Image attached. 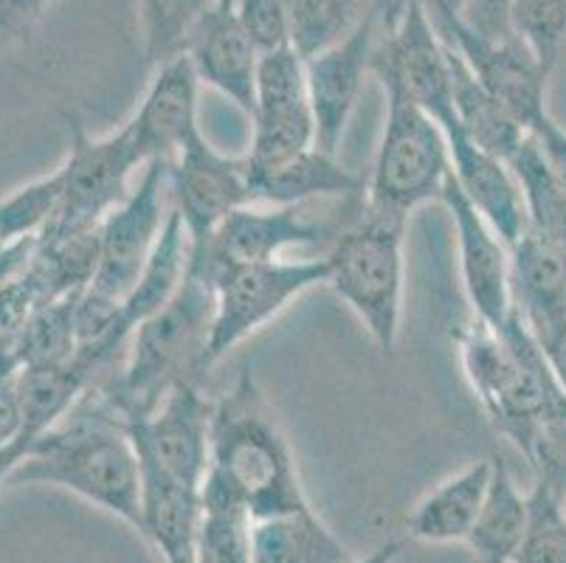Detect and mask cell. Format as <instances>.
Here are the masks:
<instances>
[{"label": "cell", "instance_id": "obj_48", "mask_svg": "<svg viewBox=\"0 0 566 563\" xmlns=\"http://www.w3.org/2000/svg\"><path fill=\"white\" fill-rule=\"evenodd\" d=\"M564 513H566V499H564Z\"/></svg>", "mask_w": 566, "mask_h": 563}, {"label": "cell", "instance_id": "obj_9", "mask_svg": "<svg viewBox=\"0 0 566 563\" xmlns=\"http://www.w3.org/2000/svg\"><path fill=\"white\" fill-rule=\"evenodd\" d=\"M311 206H265L256 204L237 209L234 215L214 231L209 242L189 248V273L212 285L218 268L229 262H268L280 260L287 248H311L336 242L338 234L353 223L342 217H311Z\"/></svg>", "mask_w": 566, "mask_h": 563}, {"label": "cell", "instance_id": "obj_16", "mask_svg": "<svg viewBox=\"0 0 566 563\" xmlns=\"http://www.w3.org/2000/svg\"><path fill=\"white\" fill-rule=\"evenodd\" d=\"M440 200L454 220L460 277L473 319L499 330L516 307L511 291V248L499 240L485 217L465 198L454 175L446 180Z\"/></svg>", "mask_w": 566, "mask_h": 563}, {"label": "cell", "instance_id": "obj_25", "mask_svg": "<svg viewBox=\"0 0 566 563\" xmlns=\"http://www.w3.org/2000/svg\"><path fill=\"white\" fill-rule=\"evenodd\" d=\"M342 544L322 515L311 508L251 521V563H349Z\"/></svg>", "mask_w": 566, "mask_h": 563}, {"label": "cell", "instance_id": "obj_13", "mask_svg": "<svg viewBox=\"0 0 566 563\" xmlns=\"http://www.w3.org/2000/svg\"><path fill=\"white\" fill-rule=\"evenodd\" d=\"M254 136L245 153L254 169H271L316 147V118L307 91L305 60L293 45L262 54L256 74Z\"/></svg>", "mask_w": 566, "mask_h": 563}, {"label": "cell", "instance_id": "obj_15", "mask_svg": "<svg viewBox=\"0 0 566 563\" xmlns=\"http://www.w3.org/2000/svg\"><path fill=\"white\" fill-rule=\"evenodd\" d=\"M212 411L214 400L200 392V384H184L169 392L156 415L125 423V428L138 457L200 490L212 462Z\"/></svg>", "mask_w": 566, "mask_h": 563}, {"label": "cell", "instance_id": "obj_32", "mask_svg": "<svg viewBox=\"0 0 566 563\" xmlns=\"http://www.w3.org/2000/svg\"><path fill=\"white\" fill-rule=\"evenodd\" d=\"M378 0H293V51L302 60L349 38Z\"/></svg>", "mask_w": 566, "mask_h": 563}, {"label": "cell", "instance_id": "obj_37", "mask_svg": "<svg viewBox=\"0 0 566 563\" xmlns=\"http://www.w3.org/2000/svg\"><path fill=\"white\" fill-rule=\"evenodd\" d=\"M234 14L260 54L291 45L293 0H234Z\"/></svg>", "mask_w": 566, "mask_h": 563}, {"label": "cell", "instance_id": "obj_43", "mask_svg": "<svg viewBox=\"0 0 566 563\" xmlns=\"http://www.w3.org/2000/svg\"><path fill=\"white\" fill-rule=\"evenodd\" d=\"M34 242L38 240H23V242H12V246H0V282L25 265V260L32 257Z\"/></svg>", "mask_w": 566, "mask_h": 563}, {"label": "cell", "instance_id": "obj_12", "mask_svg": "<svg viewBox=\"0 0 566 563\" xmlns=\"http://www.w3.org/2000/svg\"><path fill=\"white\" fill-rule=\"evenodd\" d=\"M169 195L184 220L189 248H200L237 209L254 204L249 158L220 153L203 133H195L169 161Z\"/></svg>", "mask_w": 566, "mask_h": 563}, {"label": "cell", "instance_id": "obj_21", "mask_svg": "<svg viewBox=\"0 0 566 563\" xmlns=\"http://www.w3.org/2000/svg\"><path fill=\"white\" fill-rule=\"evenodd\" d=\"M251 200L262 206H305L316 200L364 198L367 180L349 173L336 155L311 147L291 161L271 169H254L249 164Z\"/></svg>", "mask_w": 566, "mask_h": 563}, {"label": "cell", "instance_id": "obj_39", "mask_svg": "<svg viewBox=\"0 0 566 563\" xmlns=\"http://www.w3.org/2000/svg\"><path fill=\"white\" fill-rule=\"evenodd\" d=\"M56 0H0V56L32 40Z\"/></svg>", "mask_w": 566, "mask_h": 563}, {"label": "cell", "instance_id": "obj_46", "mask_svg": "<svg viewBox=\"0 0 566 563\" xmlns=\"http://www.w3.org/2000/svg\"><path fill=\"white\" fill-rule=\"evenodd\" d=\"M164 563H198V561H195V552H189V555L172 557V561H164Z\"/></svg>", "mask_w": 566, "mask_h": 563}, {"label": "cell", "instance_id": "obj_5", "mask_svg": "<svg viewBox=\"0 0 566 563\" xmlns=\"http://www.w3.org/2000/svg\"><path fill=\"white\" fill-rule=\"evenodd\" d=\"M409 220L367 209L327 251V288L353 310L384 358H395L403 319V234Z\"/></svg>", "mask_w": 566, "mask_h": 563}, {"label": "cell", "instance_id": "obj_3", "mask_svg": "<svg viewBox=\"0 0 566 563\" xmlns=\"http://www.w3.org/2000/svg\"><path fill=\"white\" fill-rule=\"evenodd\" d=\"M209 473L240 496L254 521L311 508L291 442L249 366L214 400Z\"/></svg>", "mask_w": 566, "mask_h": 563}, {"label": "cell", "instance_id": "obj_28", "mask_svg": "<svg viewBox=\"0 0 566 563\" xmlns=\"http://www.w3.org/2000/svg\"><path fill=\"white\" fill-rule=\"evenodd\" d=\"M449 45V43H446ZM449 60H451V76H454V111L457 122L462 131L480 144L488 153L499 155V158H511L524 138L530 136L522 124L504 111L491 93L476 82L471 69L465 65L460 54L449 45Z\"/></svg>", "mask_w": 566, "mask_h": 563}, {"label": "cell", "instance_id": "obj_47", "mask_svg": "<svg viewBox=\"0 0 566 563\" xmlns=\"http://www.w3.org/2000/svg\"><path fill=\"white\" fill-rule=\"evenodd\" d=\"M220 7H234V0H220Z\"/></svg>", "mask_w": 566, "mask_h": 563}, {"label": "cell", "instance_id": "obj_1", "mask_svg": "<svg viewBox=\"0 0 566 563\" xmlns=\"http://www.w3.org/2000/svg\"><path fill=\"white\" fill-rule=\"evenodd\" d=\"M7 484L69 490L130 524L136 533L142 526V462L136 446L122 417L94 389H87L74 411L25 453Z\"/></svg>", "mask_w": 566, "mask_h": 563}, {"label": "cell", "instance_id": "obj_38", "mask_svg": "<svg viewBox=\"0 0 566 563\" xmlns=\"http://www.w3.org/2000/svg\"><path fill=\"white\" fill-rule=\"evenodd\" d=\"M40 304H45V299L25 273V265L0 282V350H12L18 344Z\"/></svg>", "mask_w": 566, "mask_h": 563}, {"label": "cell", "instance_id": "obj_26", "mask_svg": "<svg viewBox=\"0 0 566 563\" xmlns=\"http://www.w3.org/2000/svg\"><path fill=\"white\" fill-rule=\"evenodd\" d=\"M91 389L80 369L71 361L69 366H20L18 395H20V457L32 451L45 434L54 431L65 417L74 411L82 395ZM20 459V462H23Z\"/></svg>", "mask_w": 566, "mask_h": 563}, {"label": "cell", "instance_id": "obj_8", "mask_svg": "<svg viewBox=\"0 0 566 563\" xmlns=\"http://www.w3.org/2000/svg\"><path fill=\"white\" fill-rule=\"evenodd\" d=\"M69 155L60 164L65 173L63 211L43 237L96 229L130 195L133 173L147 167L127 124L107 136L94 138L85 131V124L69 118Z\"/></svg>", "mask_w": 566, "mask_h": 563}, {"label": "cell", "instance_id": "obj_27", "mask_svg": "<svg viewBox=\"0 0 566 563\" xmlns=\"http://www.w3.org/2000/svg\"><path fill=\"white\" fill-rule=\"evenodd\" d=\"M99 271V226L34 242L25 273L32 277L45 302L76 296L94 285Z\"/></svg>", "mask_w": 566, "mask_h": 563}, {"label": "cell", "instance_id": "obj_30", "mask_svg": "<svg viewBox=\"0 0 566 563\" xmlns=\"http://www.w3.org/2000/svg\"><path fill=\"white\" fill-rule=\"evenodd\" d=\"M63 167L51 169V173L14 189L7 198H0V246L40 240L56 223V217L63 211Z\"/></svg>", "mask_w": 566, "mask_h": 563}, {"label": "cell", "instance_id": "obj_14", "mask_svg": "<svg viewBox=\"0 0 566 563\" xmlns=\"http://www.w3.org/2000/svg\"><path fill=\"white\" fill-rule=\"evenodd\" d=\"M389 0H378L361 25L333 49L305 60L307 91L316 118V147L336 155L344 131L361 100L364 76L373 74V54L384 31Z\"/></svg>", "mask_w": 566, "mask_h": 563}, {"label": "cell", "instance_id": "obj_36", "mask_svg": "<svg viewBox=\"0 0 566 563\" xmlns=\"http://www.w3.org/2000/svg\"><path fill=\"white\" fill-rule=\"evenodd\" d=\"M530 524L513 563H566L564 502L544 484L530 488Z\"/></svg>", "mask_w": 566, "mask_h": 563}, {"label": "cell", "instance_id": "obj_34", "mask_svg": "<svg viewBox=\"0 0 566 563\" xmlns=\"http://www.w3.org/2000/svg\"><path fill=\"white\" fill-rule=\"evenodd\" d=\"M527 459L533 482L553 490L560 502L566 499V395L549 406L535 423L524 446L518 448Z\"/></svg>", "mask_w": 566, "mask_h": 563}, {"label": "cell", "instance_id": "obj_42", "mask_svg": "<svg viewBox=\"0 0 566 563\" xmlns=\"http://www.w3.org/2000/svg\"><path fill=\"white\" fill-rule=\"evenodd\" d=\"M535 338H538L544 355H547V364L553 369L555 380L566 392V316L560 322H555L553 327L544 330V333L535 335Z\"/></svg>", "mask_w": 566, "mask_h": 563}, {"label": "cell", "instance_id": "obj_11", "mask_svg": "<svg viewBox=\"0 0 566 563\" xmlns=\"http://www.w3.org/2000/svg\"><path fill=\"white\" fill-rule=\"evenodd\" d=\"M169 211V161H150L130 195L99 223V271L91 288L125 299L150 262Z\"/></svg>", "mask_w": 566, "mask_h": 563}, {"label": "cell", "instance_id": "obj_45", "mask_svg": "<svg viewBox=\"0 0 566 563\" xmlns=\"http://www.w3.org/2000/svg\"><path fill=\"white\" fill-rule=\"evenodd\" d=\"M426 9H431V12H449V14H465L468 9V0H423Z\"/></svg>", "mask_w": 566, "mask_h": 563}, {"label": "cell", "instance_id": "obj_20", "mask_svg": "<svg viewBox=\"0 0 566 563\" xmlns=\"http://www.w3.org/2000/svg\"><path fill=\"white\" fill-rule=\"evenodd\" d=\"M513 304L535 335L566 316V240L524 229L511 248Z\"/></svg>", "mask_w": 566, "mask_h": 563}, {"label": "cell", "instance_id": "obj_24", "mask_svg": "<svg viewBox=\"0 0 566 563\" xmlns=\"http://www.w3.org/2000/svg\"><path fill=\"white\" fill-rule=\"evenodd\" d=\"M491 462L485 502L465 544L476 563H513L527 535L530 496L518 490L511 468L499 453H493Z\"/></svg>", "mask_w": 566, "mask_h": 563}, {"label": "cell", "instance_id": "obj_6", "mask_svg": "<svg viewBox=\"0 0 566 563\" xmlns=\"http://www.w3.org/2000/svg\"><path fill=\"white\" fill-rule=\"evenodd\" d=\"M373 74L386 93V122L364 204L380 215L409 220L411 211L442 198L451 175L449 138L392 71L373 60Z\"/></svg>", "mask_w": 566, "mask_h": 563}, {"label": "cell", "instance_id": "obj_31", "mask_svg": "<svg viewBox=\"0 0 566 563\" xmlns=\"http://www.w3.org/2000/svg\"><path fill=\"white\" fill-rule=\"evenodd\" d=\"M507 167L522 189L530 229L566 240V192L555 180L553 169L544 161L542 147L535 144L533 136L524 138L522 147L507 158Z\"/></svg>", "mask_w": 566, "mask_h": 563}, {"label": "cell", "instance_id": "obj_44", "mask_svg": "<svg viewBox=\"0 0 566 563\" xmlns=\"http://www.w3.org/2000/svg\"><path fill=\"white\" fill-rule=\"evenodd\" d=\"M403 546H406L403 539H389L380 546H375L367 557H353L349 563H395L400 557V552H403Z\"/></svg>", "mask_w": 566, "mask_h": 563}, {"label": "cell", "instance_id": "obj_7", "mask_svg": "<svg viewBox=\"0 0 566 563\" xmlns=\"http://www.w3.org/2000/svg\"><path fill=\"white\" fill-rule=\"evenodd\" d=\"M327 254L316 260L229 262L212 277L214 324L209 344V364L223 361L237 344L282 316L307 291L327 285Z\"/></svg>", "mask_w": 566, "mask_h": 563}, {"label": "cell", "instance_id": "obj_19", "mask_svg": "<svg viewBox=\"0 0 566 563\" xmlns=\"http://www.w3.org/2000/svg\"><path fill=\"white\" fill-rule=\"evenodd\" d=\"M200 85H209L234 102L245 116H254L256 105V74H260L262 54L237 20L234 7H218L187 51Z\"/></svg>", "mask_w": 566, "mask_h": 563}, {"label": "cell", "instance_id": "obj_33", "mask_svg": "<svg viewBox=\"0 0 566 563\" xmlns=\"http://www.w3.org/2000/svg\"><path fill=\"white\" fill-rule=\"evenodd\" d=\"M80 296V293H76ZM76 296L40 304L12 347L20 366H69L76 355Z\"/></svg>", "mask_w": 566, "mask_h": 563}, {"label": "cell", "instance_id": "obj_17", "mask_svg": "<svg viewBox=\"0 0 566 563\" xmlns=\"http://www.w3.org/2000/svg\"><path fill=\"white\" fill-rule=\"evenodd\" d=\"M198 93L200 80L187 54L158 65L142 105L125 122L144 164L172 161L189 138L200 133Z\"/></svg>", "mask_w": 566, "mask_h": 563}, {"label": "cell", "instance_id": "obj_10", "mask_svg": "<svg viewBox=\"0 0 566 563\" xmlns=\"http://www.w3.org/2000/svg\"><path fill=\"white\" fill-rule=\"evenodd\" d=\"M440 38L465 60L471 74L493 100L511 113L524 131L533 133L544 118L547 107V82L553 71L538 62V56L513 34V38H485L473 31L460 14L431 12Z\"/></svg>", "mask_w": 566, "mask_h": 563}, {"label": "cell", "instance_id": "obj_18", "mask_svg": "<svg viewBox=\"0 0 566 563\" xmlns=\"http://www.w3.org/2000/svg\"><path fill=\"white\" fill-rule=\"evenodd\" d=\"M442 133L449 138L454 180L460 184L465 198L476 206V211L485 217L488 226L496 231L499 240L513 248L527 229V211H524L522 189H518L507 161L482 149L462 131L460 122Z\"/></svg>", "mask_w": 566, "mask_h": 563}, {"label": "cell", "instance_id": "obj_29", "mask_svg": "<svg viewBox=\"0 0 566 563\" xmlns=\"http://www.w3.org/2000/svg\"><path fill=\"white\" fill-rule=\"evenodd\" d=\"M220 0H138L144 34V56L150 65H164L189 51V43Z\"/></svg>", "mask_w": 566, "mask_h": 563}, {"label": "cell", "instance_id": "obj_41", "mask_svg": "<svg viewBox=\"0 0 566 563\" xmlns=\"http://www.w3.org/2000/svg\"><path fill=\"white\" fill-rule=\"evenodd\" d=\"M530 136H533L535 144L542 147L544 161L549 164L555 180H558L560 189L566 192V131L553 116H547Z\"/></svg>", "mask_w": 566, "mask_h": 563}, {"label": "cell", "instance_id": "obj_35", "mask_svg": "<svg viewBox=\"0 0 566 563\" xmlns=\"http://www.w3.org/2000/svg\"><path fill=\"white\" fill-rule=\"evenodd\" d=\"M511 29L542 65L555 71L566 49V0H513Z\"/></svg>", "mask_w": 566, "mask_h": 563}, {"label": "cell", "instance_id": "obj_22", "mask_svg": "<svg viewBox=\"0 0 566 563\" xmlns=\"http://www.w3.org/2000/svg\"><path fill=\"white\" fill-rule=\"evenodd\" d=\"M491 457L476 459L454 477L442 479L434 490L409 510L403 521L406 539L423 544H454L468 541L491 482Z\"/></svg>", "mask_w": 566, "mask_h": 563}, {"label": "cell", "instance_id": "obj_4", "mask_svg": "<svg viewBox=\"0 0 566 563\" xmlns=\"http://www.w3.org/2000/svg\"><path fill=\"white\" fill-rule=\"evenodd\" d=\"M457 344L468 384L493 431L522 448L544 411L566 395L530 324L513 307L499 330L473 319L460 330Z\"/></svg>", "mask_w": 566, "mask_h": 563}, {"label": "cell", "instance_id": "obj_23", "mask_svg": "<svg viewBox=\"0 0 566 563\" xmlns=\"http://www.w3.org/2000/svg\"><path fill=\"white\" fill-rule=\"evenodd\" d=\"M142 462V526L138 533L150 541L164 561L195 552V539L203 519L200 490L175 479L147 457Z\"/></svg>", "mask_w": 566, "mask_h": 563}, {"label": "cell", "instance_id": "obj_40", "mask_svg": "<svg viewBox=\"0 0 566 563\" xmlns=\"http://www.w3.org/2000/svg\"><path fill=\"white\" fill-rule=\"evenodd\" d=\"M511 7L513 0H468L462 20L485 38H513Z\"/></svg>", "mask_w": 566, "mask_h": 563}, {"label": "cell", "instance_id": "obj_2", "mask_svg": "<svg viewBox=\"0 0 566 563\" xmlns=\"http://www.w3.org/2000/svg\"><path fill=\"white\" fill-rule=\"evenodd\" d=\"M212 324L214 288L187 271L181 291L138 324L125 364L105 384L94 386V392L122 423L147 420L169 392L184 384H200L203 372L212 369Z\"/></svg>", "mask_w": 566, "mask_h": 563}]
</instances>
